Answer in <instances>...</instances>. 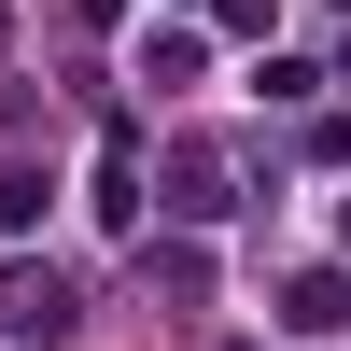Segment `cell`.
Listing matches in <instances>:
<instances>
[{"label":"cell","mask_w":351,"mask_h":351,"mask_svg":"<svg viewBox=\"0 0 351 351\" xmlns=\"http://www.w3.org/2000/svg\"><path fill=\"white\" fill-rule=\"evenodd\" d=\"M71 324H84L71 267H14V281H0V337H71Z\"/></svg>","instance_id":"obj_1"},{"label":"cell","mask_w":351,"mask_h":351,"mask_svg":"<svg viewBox=\"0 0 351 351\" xmlns=\"http://www.w3.org/2000/svg\"><path fill=\"white\" fill-rule=\"evenodd\" d=\"M28 225H43V183H28V169H0V239H28Z\"/></svg>","instance_id":"obj_5"},{"label":"cell","mask_w":351,"mask_h":351,"mask_svg":"<svg viewBox=\"0 0 351 351\" xmlns=\"http://www.w3.org/2000/svg\"><path fill=\"white\" fill-rule=\"evenodd\" d=\"M141 84H155V99H169V84H197V28H155V43H141Z\"/></svg>","instance_id":"obj_4"},{"label":"cell","mask_w":351,"mask_h":351,"mask_svg":"<svg viewBox=\"0 0 351 351\" xmlns=\"http://www.w3.org/2000/svg\"><path fill=\"white\" fill-rule=\"evenodd\" d=\"M141 281H155V295H211V253L197 239H141Z\"/></svg>","instance_id":"obj_3"},{"label":"cell","mask_w":351,"mask_h":351,"mask_svg":"<svg viewBox=\"0 0 351 351\" xmlns=\"http://www.w3.org/2000/svg\"><path fill=\"white\" fill-rule=\"evenodd\" d=\"M309 155H324V169H351V112H324V127H309Z\"/></svg>","instance_id":"obj_6"},{"label":"cell","mask_w":351,"mask_h":351,"mask_svg":"<svg viewBox=\"0 0 351 351\" xmlns=\"http://www.w3.org/2000/svg\"><path fill=\"white\" fill-rule=\"evenodd\" d=\"M281 324H295V337H337L351 324V267H309L295 295H281Z\"/></svg>","instance_id":"obj_2"}]
</instances>
